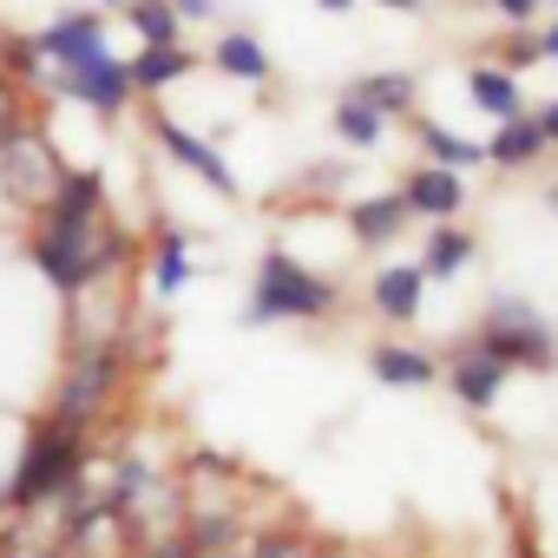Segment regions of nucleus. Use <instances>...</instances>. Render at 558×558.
<instances>
[{
    "instance_id": "obj_4",
    "label": "nucleus",
    "mask_w": 558,
    "mask_h": 558,
    "mask_svg": "<svg viewBox=\"0 0 558 558\" xmlns=\"http://www.w3.org/2000/svg\"><path fill=\"white\" fill-rule=\"evenodd\" d=\"M486 362H499L506 375L512 368H532V375H551L558 368V329L545 310H532L525 296H493L480 310V329L466 336Z\"/></svg>"
},
{
    "instance_id": "obj_31",
    "label": "nucleus",
    "mask_w": 558,
    "mask_h": 558,
    "mask_svg": "<svg viewBox=\"0 0 558 558\" xmlns=\"http://www.w3.org/2000/svg\"><path fill=\"white\" fill-rule=\"evenodd\" d=\"M171 14H178V21H217L223 0H171Z\"/></svg>"
},
{
    "instance_id": "obj_26",
    "label": "nucleus",
    "mask_w": 558,
    "mask_h": 558,
    "mask_svg": "<svg viewBox=\"0 0 558 558\" xmlns=\"http://www.w3.org/2000/svg\"><path fill=\"white\" fill-rule=\"evenodd\" d=\"M0 80H14L21 93L27 86H47V60H40L34 34H0Z\"/></svg>"
},
{
    "instance_id": "obj_13",
    "label": "nucleus",
    "mask_w": 558,
    "mask_h": 558,
    "mask_svg": "<svg viewBox=\"0 0 558 558\" xmlns=\"http://www.w3.org/2000/svg\"><path fill=\"white\" fill-rule=\"evenodd\" d=\"M447 395H453L466 414H486V408L506 395V368L486 362L473 342H453V349H447Z\"/></svg>"
},
{
    "instance_id": "obj_33",
    "label": "nucleus",
    "mask_w": 558,
    "mask_h": 558,
    "mask_svg": "<svg viewBox=\"0 0 558 558\" xmlns=\"http://www.w3.org/2000/svg\"><path fill=\"white\" fill-rule=\"evenodd\" d=\"M532 119H538V132H545V145H558V99H545V106H538Z\"/></svg>"
},
{
    "instance_id": "obj_18",
    "label": "nucleus",
    "mask_w": 558,
    "mask_h": 558,
    "mask_svg": "<svg viewBox=\"0 0 558 558\" xmlns=\"http://www.w3.org/2000/svg\"><path fill=\"white\" fill-rule=\"evenodd\" d=\"M414 145H421V165H440V171H486V138H460L453 125L414 112Z\"/></svg>"
},
{
    "instance_id": "obj_2",
    "label": "nucleus",
    "mask_w": 558,
    "mask_h": 558,
    "mask_svg": "<svg viewBox=\"0 0 558 558\" xmlns=\"http://www.w3.org/2000/svg\"><path fill=\"white\" fill-rule=\"evenodd\" d=\"M342 316V283L310 263H296L283 243H269L256 256L250 276V303H243V329H269V323H329Z\"/></svg>"
},
{
    "instance_id": "obj_5",
    "label": "nucleus",
    "mask_w": 558,
    "mask_h": 558,
    "mask_svg": "<svg viewBox=\"0 0 558 558\" xmlns=\"http://www.w3.org/2000/svg\"><path fill=\"white\" fill-rule=\"evenodd\" d=\"M125 388V342H73L66 349V375H60V388H53V421L60 427H93L106 408H112V395Z\"/></svg>"
},
{
    "instance_id": "obj_37",
    "label": "nucleus",
    "mask_w": 558,
    "mask_h": 558,
    "mask_svg": "<svg viewBox=\"0 0 558 558\" xmlns=\"http://www.w3.org/2000/svg\"><path fill=\"white\" fill-rule=\"evenodd\" d=\"M106 8H119V14H125V8H132V0H93V14H106Z\"/></svg>"
},
{
    "instance_id": "obj_19",
    "label": "nucleus",
    "mask_w": 558,
    "mask_h": 558,
    "mask_svg": "<svg viewBox=\"0 0 558 558\" xmlns=\"http://www.w3.org/2000/svg\"><path fill=\"white\" fill-rule=\"evenodd\" d=\"M342 99H355V106H368V112H381V119L395 125V119H414L421 80H414V73H362V80L342 86Z\"/></svg>"
},
{
    "instance_id": "obj_15",
    "label": "nucleus",
    "mask_w": 558,
    "mask_h": 558,
    "mask_svg": "<svg viewBox=\"0 0 558 558\" xmlns=\"http://www.w3.org/2000/svg\"><path fill=\"white\" fill-rule=\"evenodd\" d=\"M40 210H53V217H73V223H93V217H106V171L99 165H66L60 158V171H53V191H47V204Z\"/></svg>"
},
{
    "instance_id": "obj_10",
    "label": "nucleus",
    "mask_w": 558,
    "mask_h": 558,
    "mask_svg": "<svg viewBox=\"0 0 558 558\" xmlns=\"http://www.w3.org/2000/svg\"><path fill=\"white\" fill-rule=\"evenodd\" d=\"M395 191H401L408 217H421V223H453V217L466 210V178H460V171H440V165H414V171H401Z\"/></svg>"
},
{
    "instance_id": "obj_32",
    "label": "nucleus",
    "mask_w": 558,
    "mask_h": 558,
    "mask_svg": "<svg viewBox=\"0 0 558 558\" xmlns=\"http://www.w3.org/2000/svg\"><path fill=\"white\" fill-rule=\"evenodd\" d=\"M303 184H310V191H323V197H329V191H336V184H342V165H310V171H303Z\"/></svg>"
},
{
    "instance_id": "obj_25",
    "label": "nucleus",
    "mask_w": 558,
    "mask_h": 558,
    "mask_svg": "<svg viewBox=\"0 0 558 558\" xmlns=\"http://www.w3.org/2000/svg\"><path fill=\"white\" fill-rule=\"evenodd\" d=\"M125 27L138 34V47H184V21L171 14V0H132Z\"/></svg>"
},
{
    "instance_id": "obj_27",
    "label": "nucleus",
    "mask_w": 558,
    "mask_h": 558,
    "mask_svg": "<svg viewBox=\"0 0 558 558\" xmlns=\"http://www.w3.org/2000/svg\"><path fill=\"white\" fill-rule=\"evenodd\" d=\"M538 60H545V53H538V27H499V34H493V66H506L512 80L532 73Z\"/></svg>"
},
{
    "instance_id": "obj_35",
    "label": "nucleus",
    "mask_w": 558,
    "mask_h": 558,
    "mask_svg": "<svg viewBox=\"0 0 558 558\" xmlns=\"http://www.w3.org/2000/svg\"><path fill=\"white\" fill-rule=\"evenodd\" d=\"M375 8H401V14H414V8H427V0H375Z\"/></svg>"
},
{
    "instance_id": "obj_30",
    "label": "nucleus",
    "mask_w": 558,
    "mask_h": 558,
    "mask_svg": "<svg viewBox=\"0 0 558 558\" xmlns=\"http://www.w3.org/2000/svg\"><path fill=\"white\" fill-rule=\"evenodd\" d=\"M486 8L506 21V27H538V14H545V0H486Z\"/></svg>"
},
{
    "instance_id": "obj_14",
    "label": "nucleus",
    "mask_w": 558,
    "mask_h": 558,
    "mask_svg": "<svg viewBox=\"0 0 558 558\" xmlns=\"http://www.w3.org/2000/svg\"><path fill=\"white\" fill-rule=\"evenodd\" d=\"M368 375H375L381 388L414 395V388H434V381H440V355L421 349V342H368Z\"/></svg>"
},
{
    "instance_id": "obj_20",
    "label": "nucleus",
    "mask_w": 558,
    "mask_h": 558,
    "mask_svg": "<svg viewBox=\"0 0 558 558\" xmlns=\"http://www.w3.org/2000/svg\"><path fill=\"white\" fill-rule=\"evenodd\" d=\"M480 256V236L473 230H460V223H427V243H421V276L427 283H447V276H460L466 263Z\"/></svg>"
},
{
    "instance_id": "obj_3",
    "label": "nucleus",
    "mask_w": 558,
    "mask_h": 558,
    "mask_svg": "<svg viewBox=\"0 0 558 558\" xmlns=\"http://www.w3.org/2000/svg\"><path fill=\"white\" fill-rule=\"evenodd\" d=\"M86 460H93V440L80 427H60L53 414H40L27 427V447H21V466L8 480V512H40V506H66L86 480Z\"/></svg>"
},
{
    "instance_id": "obj_11",
    "label": "nucleus",
    "mask_w": 558,
    "mask_h": 558,
    "mask_svg": "<svg viewBox=\"0 0 558 558\" xmlns=\"http://www.w3.org/2000/svg\"><path fill=\"white\" fill-rule=\"evenodd\" d=\"M368 310H375L381 323H395V329L421 323V310H427V276H421L414 263H381V269L368 276Z\"/></svg>"
},
{
    "instance_id": "obj_6",
    "label": "nucleus",
    "mask_w": 558,
    "mask_h": 558,
    "mask_svg": "<svg viewBox=\"0 0 558 558\" xmlns=\"http://www.w3.org/2000/svg\"><path fill=\"white\" fill-rule=\"evenodd\" d=\"M40 93H60V99H73V106L99 112V119H119V112H132V99H138V93H132V73H125L119 53H99V60H86V66L47 73Z\"/></svg>"
},
{
    "instance_id": "obj_38",
    "label": "nucleus",
    "mask_w": 558,
    "mask_h": 558,
    "mask_svg": "<svg viewBox=\"0 0 558 558\" xmlns=\"http://www.w3.org/2000/svg\"><path fill=\"white\" fill-rule=\"evenodd\" d=\"M545 204H551V210H558V184H545Z\"/></svg>"
},
{
    "instance_id": "obj_12",
    "label": "nucleus",
    "mask_w": 558,
    "mask_h": 558,
    "mask_svg": "<svg viewBox=\"0 0 558 558\" xmlns=\"http://www.w3.org/2000/svg\"><path fill=\"white\" fill-rule=\"evenodd\" d=\"M349 236L362 243V250H388V243H401L408 236V204H401V191L388 184V191H362V197H349Z\"/></svg>"
},
{
    "instance_id": "obj_24",
    "label": "nucleus",
    "mask_w": 558,
    "mask_h": 558,
    "mask_svg": "<svg viewBox=\"0 0 558 558\" xmlns=\"http://www.w3.org/2000/svg\"><path fill=\"white\" fill-rule=\"evenodd\" d=\"M329 132L342 138V151H381V145H388V119L368 112V106H355V99H336Z\"/></svg>"
},
{
    "instance_id": "obj_28",
    "label": "nucleus",
    "mask_w": 558,
    "mask_h": 558,
    "mask_svg": "<svg viewBox=\"0 0 558 558\" xmlns=\"http://www.w3.org/2000/svg\"><path fill=\"white\" fill-rule=\"evenodd\" d=\"M21 132H34V119H27V93H21L14 80H0V145H14Z\"/></svg>"
},
{
    "instance_id": "obj_22",
    "label": "nucleus",
    "mask_w": 558,
    "mask_h": 558,
    "mask_svg": "<svg viewBox=\"0 0 558 558\" xmlns=\"http://www.w3.org/2000/svg\"><path fill=\"white\" fill-rule=\"evenodd\" d=\"M545 151H551V145H545V132H538V119H532V112L506 119V125L486 138V165H499V171H532Z\"/></svg>"
},
{
    "instance_id": "obj_23",
    "label": "nucleus",
    "mask_w": 558,
    "mask_h": 558,
    "mask_svg": "<svg viewBox=\"0 0 558 558\" xmlns=\"http://www.w3.org/2000/svg\"><path fill=\"white\" fill-rule=\"evenodd\" d=\"M191 276H197V269H191V236L165 223V230L151 236V269H145L151 296H178V290L191 283Z\"/></svg>"
},
{
    "instance_id": "obj_21",
    "label": "nucleus",
    "mask_w": 558,
    "mask_h": 558,
    "mask_svg": "<svg viewBox=\"0 0 558 558\" xmlns=\"http://www.w3.org/2000/svg\"><path fill=\"white\" fill-rule=\"evenodd\" d=\"M466 99H473V112H486V119H499V125L525 112V86H519L506 66H493V60L466 66Z\"/></svg>"
},
{
    "instance_id": "obj_29",
    "label": "nucleus",
    "mask_w": 558,
    "mask_h": 558,
    "mask_svg": "<svg viewBox=\"0 0 558 558\" xmlns=\"http://www.w3.org/2000/svg\"><path fill=\"white\" fill-rule=\"evenodd\" d=\"M250 558H310V545L296 532H256L250 538Z\"/></svg>"
},
{
    "instance_id": "obj_9",
    "label": "nucleus",
    "mask_w": 558,
    "mask_h": 558,
    "mask_svg": "<svg viewBox=\"0 0 558 558\" xmlns=\"http://www.w3.org/2000/svg\"><path fill=\"white\" fill-rule=\"evenodd\" d=\"M53 171H60V158H53V145L40 138V125H34V132H21L14 145H0V191H8L14 204H27V210H40V204H47Z\"/></svg>"
},
{
    "instance_id": "obj_16",
    "label": "nucleus",
    "mask_w": 558,
    "mask_h": 558,
    "mask_svg": "<svg viewBox=\"0 0 558 558\" xmlns=\"http://www.w3.org/2000/svg\"><path fill=\"white\" fill-rule=\"evenodd\" d=\"M204 60H210L223 80H236V86H269V80H276V60H269V47H263L250 27H223Z\"/></svg>"
},
{
    "instance_id": "obj_7",
    "label": "nucleus",
    "mask_w": 558,
    "mask_h": 558,
    "mask_svg": "<svg viewBox=\"0 0 558 558\" xmlns=\"http://www.w3.org/2000/svg\"><path fill=\"white\" fill-rule=\"evenodd\" d=\"M145 132L158 138V151H165V158H178L184 171H197V178H204V184H210L217 197H230V204L243 197V184H236V171H230V158L217 151V138H204V132H191V125H184V119H171L165 106L151 112V125H145Z\"/></svg>"
},
{
    "instance_id": "obj_1",
    "label": "nucleus",
    "mask_w": 558,
    "mask_h": 558,
    "mask_svg": "<svg viewBox=\"0 0 558 558\" xmlns=\"http://www.w3.org/2000/svg\"><path fill=\"white\" fill-rule=\"evenodd\" d=\"M132 256H138L132 230H119V223H106V217L73 223V217L34 210V223H27V263L47 276V283H53L66 303H80V296L99 283V276H112V269L132 263Z\"/></svg>"
},
{
    "instance_id": "obj_17",
    "label": "nucleus",
    "mask_w": 558,
    "mask_h": 558,
    "mask_svg": "<svg viewBox=\"0 0 558 558\" xmlns=\"http://www.w3.org/2000/svg\"><path fill=\"white\" fill-rule=\"evenodd\" d=\"M197 66H204V60H197L191 47H138V53L125 60V73H132V93H138V99H165V93H171V86H184Z\"/></svg>"
},
{
    "instance_id": "obj_8",
    "label": "nucleus",
    "mask_w": 558,
    "mask_h": 558,
    "mask_svg": "<svg viewBox=\"0 0 558 558\" xmlns=\"http://www.w3.org/2000/svg\"><path fill=\"white\" fill-rule=\"evenodd\" d=\"M34 47L47 60V73H66V66H86L106 53V21L93 8H60L47 27H34Z\"/></svg>"
},
{
    "instance_id": "obj_39",
    "label": "nucleus",
    "mask_w": 558,
    "mask_h": 558,
    "mask_svg": "<svg viewBox=\"0 0 558 558\" xmlns=\"http://www.w3.org/2000/svg\"><path fill=\"white\" fill-rule=\"evenodd\" d=\"M0 512H8V480H0Z\"/></svg>"
},
{
    "instance_id": "obj_36",
    "label": "nucleus",
    "mask_w": 558,
    "mask_h": 558,
    "mask_svg": "<svg viewBox=\"0 0 558 558\" xmlns=\"http://www.w3.org/2000/svg\"><path fill=\"white\" fill-rule=\"evenodd\" d=\"M316 8H329V14H349V8H355V0H316Z\"/></svg>"
},
{
    "instance_id": "obj_34",
    "label": "nucleus",
    "mask_w": 558,
    "mask_h": 558,
    "mask_svg": "<svg viewBox=\"0 0 558 558\" xmlns=\"http://www.w3.org/2000/svg\"><path fill=\"white\" fill-rule=\"evenodd\" d=\"M538 53H545V60H558V21H545V27H538Z\"/></svg>"
}]
</instances>
